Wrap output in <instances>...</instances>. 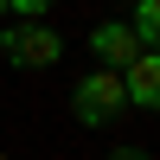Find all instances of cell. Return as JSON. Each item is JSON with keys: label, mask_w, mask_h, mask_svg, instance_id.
I'll list each match as a JSON object with an SVG mask.
<instances>
[{"label": "cell", "mask_w": 160, "mask_h": 160, "mask_svg": "<svg viewBox=\"0 0 160 160\" xmlns=\"http://www.w3.org/2000/svg\"><path fill=\"white\" fill-rule=\"evenodd\" d=\"M0 58H7V71H51L64 58V32L51 19H13L0 32Z\"/></svg>", "instance_id": "1"}, {"label": "cell", "mask_w": 160, "mask_h": 160, "mask_svg": "<svg viewBox=\"0 0 160 160\" xmlns=\"http://www.w3.org/2000/svg\"><path fill=\"white\" fill-rule=\"evenodd\" d=\"M122 109H128V96H122V77H115V71H83V77L71 83V115H77V128H109Z\"/></svg>", "instance_id": "2"}, {"label": "cell", "mask_w": 160, "mask_h": 160, "mask_svg": "<svg viewBox=\"0 0 160 160\" xmlns=\"http://www.w3.org/2000/svg\"><path fill=\"white\" fill-rule=\"evenodd\" d=\"M83 45H90V58H96V71H115V77H122L128 64H135L141 51H148L135 32H128V19H96Z\"/></svg>", "instance_id": "3"}, {"label": "cell", "mask_w": 160, "mask_h": 160, "mask_svg": "<svg viewBox=\"0 0 160 160\" xmlns=\"http://www.w3.org/2000/svg\"><path fill=\"white\" fill-rule=\"evenodd\" d=\"M122 96H128V109H141V115L160 109V58L154 51H141V58L122 71Z\"/></svg>", "instance_id": "4"}, {"label": "cell", "mask_w": 160, "mask_h": 160, "mask_svg": "<svg viewBox=\"0 0 160 160\" xmlns=\"http://www.w3.org/2000/svg\"><path fill=\"white\" fill-rule=\"evenodd\" d=\"M128 32H135L141 45L154 51V38H160V0H135V13H128Z\"/></svg>", "instance_id": "5"}, {"label": "cell", "mask_w": 160, "mask_h": 160, "mask_svg": "<svg viewBox=\"0 0 160 160\" xmlns=\"http://www.w3.org/2000/svg\"><path fill=\"white\" fill-rule=\"evenodd\" d=\"M0 7H7L13 19H45V13L58 7V0H0Z\"/></svg>", "instance_id": "6"}, {"label": "cell", "mask_w": 160, "mask_h": 160, "mask_svg": "<svg viewBox=\"0 0 160 160\" xmlns=\"http://www.w3.org/2000/svg\"><path fill=\"white\" fill-rule=\"evenodd\" d=\"M109 160H154V154H148V148H115Z\"/></svg>", "instance_id": "7"}, {"label": "cell", "mask_w": 160, "mask_h": 160, "mask_svg": "<svg viewBox=\"0 0 160 160\" xmlns=\"http://www.w3.org/2000/svg\"><path fill=\"white\" fill-rule=\"evenodd\" d=\"M0 19H7V7H0Z\"/></svg>", "instance_id": "8"}, {"label": "cell", "mask_w": 160, "mask_h": 160, "mask_svg": "<svg viewBox=\"0 0 160 160\" xmlns=\"http://www.w3.org/2000/svg\"><path fill=\"white\" fill-rule=\"evenodd\" d=\"M0 160H7V154H0Z\"/></svg>", "instance_id": "9"}]
</instances>
